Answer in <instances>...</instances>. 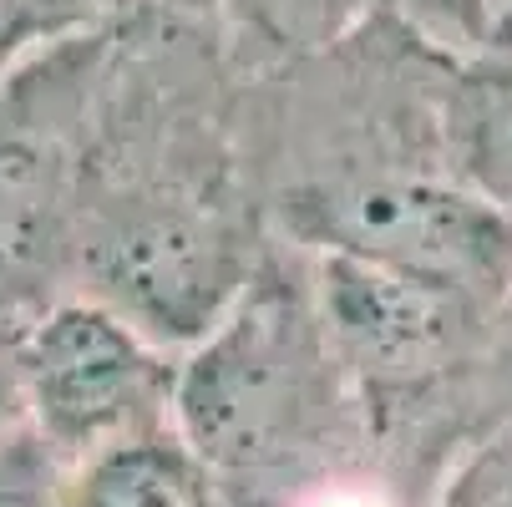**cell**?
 <instances>
[{"mask_svg":"<svg viewBox=\"0 0 512 507\" xmlns=\"http://www.w3.org/2000/svg\"><path fill=\"white\" fill-rule=\"evenodd\" d=\"M355 401L315 300V264L274 234L234 310L183 350L173 431L218 482H310Z\"/></svg>","mask_w":512,"mask_h":507,"instance_id":"obj_1","label":"cell"},{"mask_svg":"<svg viewBox=\"0 0 512 507\" xmlns=\"http://www.w3.org/2000/svg\"><path fill=\"white\" fill-rule=\"evenodd\" d=\"M269 229L305 254H350L452 284L487 310L512 284V219L452 178L442 158H381L279 178Z\"/></svg>","mask_w":512,"mask_h":507,"instance_id":"obj_2","label":"cell"},{"mask_svg":"<svg viewBox=\"0 0 512 507\" xmlns=\"http://www.w3.org/2000/svg\"><path fill=\"white\" fill-rule=\"evenodd\" d=\"M26 426L61 457L87 462L173 421L178 360L92 295H71L11 335Z\"/></svg>","mask_w":512,"mask_h":507,"instance_id":"obj_3","label":"cell"},{"mask_svg":"<svg viewBox=\"0 0 512 507\" xmlns=\"http://www.w3.org/2000/svg\"><path fill=\"white\" fill-rule=\"evenodd\" d=\"M330 345L371 411L477 381L492 310L452 284L350 254H310Z\"/></svg>","mask_w":512,"mask_h":507,"instance_id":"obj_4","label":"cell"},{"mask_svg":"<svg viewBox=\"0 0 512 507\" xmlns=\"http://www.w3.org/2000/svg\"><path fill=\"white\" fill-rule=\"evenodd\" d=\"M442 158L502 219H512V46L457 51L442 82Z\"/></svg>","mask_w":512,"mask_h":507,"instance_id":"obj_5","label":"cell"},{"mask_svg":"<svg viewBox=\"0 0 512 507\" xmlns=\"http://www.w3.org/2000/svg\"><path fill=\"white\" fill-rule=\"evenodd\" d=\"M77 203L71 163L56 142L31 132H0V295L46 269L56 254H71L77 234Z\"/></svg>","mask_w":512,"mask_h":507,"instance_id":"obj_6","label":"cell"},{"mask_svg":"<svg viewBox=\"0 0 512 507\" xmlns=\"http://www.w3.org/2000/svg\"><path fill=\"white\" fill-rule=\"evenodd\" d=\"M208 487V467L163 426L77 462L61 507H208Z\"/></svg>","mask_w":512,"mask_h":507,"instance_id":"obj_7","label":"cell"},{"mask_svg":"<svg viewBox=\"0 0 512 507\" xmlns=\"http://www.w3.org/2000/svg\"><path fill=\"white\" fill-rule=\"evenodd\" d=\"M229 6L239 16V31L254 36L259 61L284 66L340 46L376 16L401 11V0H229Z\"/></svg>","mask_w":512,"mask_h":507,"instance_id":"obj_8","label":"cell"},{"mask_svg":"<svg viewBox=\"0 0 512 507\" xmlns=\"http://www.w3.org/2000/svg\"><path fill=\"white\" fill-rule=\"evenodd\" d=\"M132 0H0V61L31 46H71L117 21H127Z\"/></svg>","mask_w":512,"mask_h":507,"instance_id":"obj_9","label":"cell"},{"mask_svg":"<svg viewBox=\"0 0 512 507\" xmlns=\"http://www.w3.org/2000/svg\"><path fill=\"white\" fill-rule=\"evenodd\" d=\"M36 431L21 421L6 442H0V507H61L66 497V472Z\"/></svg>","mask_w":512,"mask_h":507,"instance_id":"obj_10","label":"cell"},{"mask_svg":"<svg viewBox=\"0 0 512 507\" xmlns=\"http://www.w3.org/2000/svg\"><path fill=\"white\" fill-rule=\"evenodd\" d=\"M401 16L421 26L431 41L452 46H492L502 36V21L512 16V0H401Z\"/></svg>","mask_w":512,"mask_h":507,"instance_id":"obj_11","label":"cell"},{"mask_svg":"<svg viewBox=\"0 0 512 507\" xmlns=\"http://www.w3.org/2000/svg\"><path fill=\"white\" fill-rule=\"evenodd\" d=\"M442 507H512V421L467 457Z\"/></svg>","mask_w":512,"mask_h":507,"instance_id":"obj_12","label":"cell"},{"mask_svg":"<svg viewBox=\"0 0 512 507\" xmlns=\"http://www.w3.org/2000/svg\"><path fill=\"white\" fill-rule=\"evenodd\" d=\"M289 507H401L396 492L376 477H355V472H320L300 482V492L289 497Z\"/></svg>","mask_w":512,"mask_h":507,"instance_id":"obj_13","label":"cell"},{"mask_svg":"<svg viewBox=\"0 0 512 507\" xmlns=\"http://www.w3.org/2000/svg\"><path fill=\"white\" fill-rule=\"evenodd\" d=\"M477 381L497 386L507 401H512V284L502 289V300L492 305V320H487V350H482V371Z\"/></svg>","mask_w":512,"mask_h":507,"instance_id":"obj_14","label":"cell"},{"mask_svg":"<svg viewBox=\"0 0 512 507\" xmlns=\"http://www.w3.org/2000/svg\"><path fill=\"white\" fill-rule=\"evenodd\" d=\"M26 421V406H21V381H16V355H11V340L0 345V442Z\"/></svg>","mask_w":512,"mask_h":507,"instance_id":"obj_15","label":"cell"},{"mask_svg":"<svg viewBox=\"0 0 512 507\" xmlns=\"http://www.w3.org/2000/svg\"><path fill=\"white\" fill-rule=\"evenodd\" d=\"M497 41H507V46H512V16L502 21V36H497Z\"/></svg>","mask_w":512,"mask_h":507,"instance_id":"obj_16","label":"cell"}]
</instances>
